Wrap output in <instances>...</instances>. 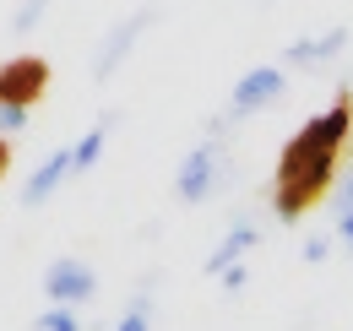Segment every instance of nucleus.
<instances>
[{
    "label": "nucleus",
    "instance_id": "3",
    "mask_svg": "<svg viewBox=\"0 0 353 331\" xmlns=\"http://www.w3.org/2000/svg\"><path fill=\"white\" fill-rule=\"evenodd\" d=\"M283 87H288V71H283V66H250V71L234 82L228 114H223V120H212V136H223L234 120L256 114V109H266V103H277V98H283Z\"/></svg>",
    "mask_w": 353,
    "mask_h": 331
},
{
    "label": "nucleus",
    "instance_id": "4",
    "mask_svg": "<svg viewBox=\"0 0 353 331\" xmlns=\"http://www.w3.org/2000/svg\"><path fill=\"white\" fill-rule=\"evenodd\" d=\"M158 22V6H141V11H131V17H120L109 33H103V43H98V60H92V82H109L125 60H131V49L141 43V33Z\"/></svg>",
    "mask_w": 353,
    "mask_h": 331
},
{
    "label": "nucleus",
    "instance_id": "1",
    "mask_svg": "<svg viewBox=\"0 0 353 331\" xmlns=\"http://www.w3.org/2000/svg\"><path fill=\"white\" fill-rule=\"evenodd\" d=\"M348 136H353V92L343 87L337 103H332L326 114H315V120L299 125V130L288 136L283 158H277L272 212H277L283 223H299V217L337 185V158H343Z\"/></svg>",
    "mask_w": 353,
    "mask_h": 331
},
{
    "label": "nucleus",
    "instance_id": "8",
    "mask_svg": "<svg viewBox=\"0 0 353 331\" xmlns=\"http://www.w3.org/2000/svg\"><path fill=\"white\" fill-rule=\"evenodd\" d=\"M65 174H71V147H54L44 163L33 168V179L22 185V207H44L49 196L65 185Z\"/></svg>",
    "mask_w": 353,
    "mask_h": 331
},
{
    "label": "nucleus",
    "instance_id": "5",
    "mask_svg": "<svg viewBox=\"0 0 353 331\" xmlns=\"http://www.w3.org/2000/svg\"><path fill=\"white\" fill-rule=\"evenodd\" d=\"M44 293H49V304H92L98 299V272H92L88 261H49V272H44Z\"/></svg>",
    "mask_w": 353,
    "mask_h": 331
},
{
    "label": "nucleus",
    "instance_id": "18",
    "mask_svg": "<svg viewBox=\"0 0 353 331\" xmlns=\"http://www.w3.org/2000/svg\"><path fill=\"white\" fill-rule=\"evenodd\" d=\"M353 207V163L343 168V185H337V212H348Z\"/></svg>",
    "mask_w": 353,
    "mask_h": 331
},
{
    "label": "nucleus",
    "instance_id": "19",
    "mask_svg": "<svg viewBox=\"0 0 353 331\" xmlns=\"http://www.w3.org/2000/svg\"><path fill=\"white\" fill-rule=\"evenodd\" d=\"M6 168H11V141L0 136V179H6Z\"/></svg>",
    "mask_w": 353,
    "mask_h": 331
},
{
    "label": "nucleus",
    "instance_id": "10",
    "mask_svg": "<svg viewBox=\"0 0 353 331\" xmlns=\"http://www.w3.org/2000/svg\"><path fill=\"white\" fill-rule=\"evenodd\" d=\"M109 125H114V109H109V114H98V125H92L88 136H82V141L71 147V174H88V168L98 163V158H103V141H109Z\"/></svg>",
    "mask_w": 353,
    "mask_h": 331
},
{
    "label": "nucleus",
    "instance_id": "14",
    "mask_svg": "<svg viewBox=\"0 0 353 331\" xmlns=\"http://www.w3.org/2000/svg\"><path fill=\"white\" fill-rule=\"evenodd\" d=\"M28 120H33V109H22V103H6V98H0V136L28 130Z\"/></svg>",
    "mask_w": 353,
    "mask_h": 331
},
{
    "label": "nucleus",
    "instance_id": "17",
    "mask_svg": "<svg viewBox=\"0 0 353 331\" xmlns=\"http://www.w3.org/2000/svg\"><path fill=\"white\" fill-rule=\"evenodd\" d=\"M337 245L353 255V207H348V212H337Z\"/></svg>",
    "mask_w": 353,
    "mask_h": 331
},
{
    "label": "nucleus",
    "instance_id": "13",
    "mask_svg": "<svg viewBox=\"0 0 353 331\" xmlns=\"http://www.w3.org/2000/svg\"><path fill=\"white\" fill-rule=\"evenodd\" d=\"M44 11H49V0H22L17 17H11V33H33V28L44 22Z\"/></svg>",
    "mask_w": 353,
    "mask_h": 331
},
{
    "label": "nucleus",
    "instance_id": "15",
    "mask_svg": "<svg viewBox=\"0 0 353 331\" xmlns=\"http://www.w3.org/2000/svg\"><path fill=\"white\" fill-rule=\"evenodd\" d=\"M218 283H223V288H228V293H239V288H245V283H250V266H245V261H228V266H223V272H218Z\"/></svg>",
    "mask_w": 353,
    "mask_h": 331
},
{
    "label": "nucleus",
    "instance_id": "2",
    "mask_svg": "<svg viewBox=\"0 0 353 331\" xmlns=\"http://www.w3.org/2000/svg\"><path fill=\"white\" fill-rule=\"evenodd\" d=\"M223 174H228V152H223V141H196L185 158H179V174H174V196L185 207H201L212 190L223 185Z\"/></svg>",
    "mask_w": 353,
    "mask_h": 331
},
{
    "label": "nucleus",
    "instance_id": "6",
    "mask_svg": "<svg viewBox=\"0 0 353 331\" xmlns=\"http://www.w3.org/2000/svg\"><path fill=\"white\" fill-rule=\"evenodd\" d=\"M44 87H49V60L44 54H17V60L0 66V98H6V103L33 109V103L44 98Z\"/></svg>",
    "mask_w": 353,
    "mask_h": 331
},
{
    "label": "nucleus",
    "instance_id": "12",
    "mask_svg": "<svg viewBox=\"0 0 353 331\" xmlns=\"http://www.w3.org/2000/svg\"><path fill=\"white\" fill-rule=\"evenodd\" d=\"M28 331H82V315H77V304H49L44 315H33Z\"/></svg>",
    "mask_w": 353,
    "mask_h": 331
},
{
    "label": "nucleus",
    "instance_id": "16",
    "mask_svg": "<svg viewBox=\"0 0 353 331\" xmlns=\"http://www.w3.org/2000/svg\"><path fill=\"white\" fill-rule=\"evenodd\" d=\"M326 255H332V239H326V234H315V239H305V261H310V266H321Z\"/></svg>",
    "mask_w": 353,
    "mask_h": 331
},
{
    "label": "nucleus",
    "instance_id": "9",
    "mask_svg": "<svg viewBox=\"0 0 353 331\" xmlns=\"http://www.w3.org/2000/svg\"><path fill=\"white\" fill-rule=\"evenodd\" d=\"M256 245H261V228H256V223H234V228L218 239V250L207 255V266H201V272H207V277H218L228 261H245V250H256Z\"/></svg>",
    "mask_w": 353,
    "mask_h": 331
},
{
    "label": "nucleus",
    "instance_id": "7",
    "mask_svg": "<svg viewBox=\"0 0 353 331\" xmlns=\"http://www.w3.org/2000/svg\"><path fill=\"white\" fill-rule=\"evenodd\" d=\"M348 49V28H326L321 39H294L283 49V66L288 71H315V66H326L332 54H343Z\"/></svg>",
    "mask_w": 353,
    "mask_h": 331
},
{
    "label": "nucleus",
    "instance_id": "11",
    "mask_svg": "<svg viewBox=\"0 0 353 331\" xmlns=\"http://www.w3.org/2000/svg\"><path fill=\"white\" fill-rule=\"evenodd\" d=\"M109 331H152V283H141V293L125 304V315H120Z\"/></svg>",
    "mask_w": 353,
    "mask_h": 331
}]
</instances>
